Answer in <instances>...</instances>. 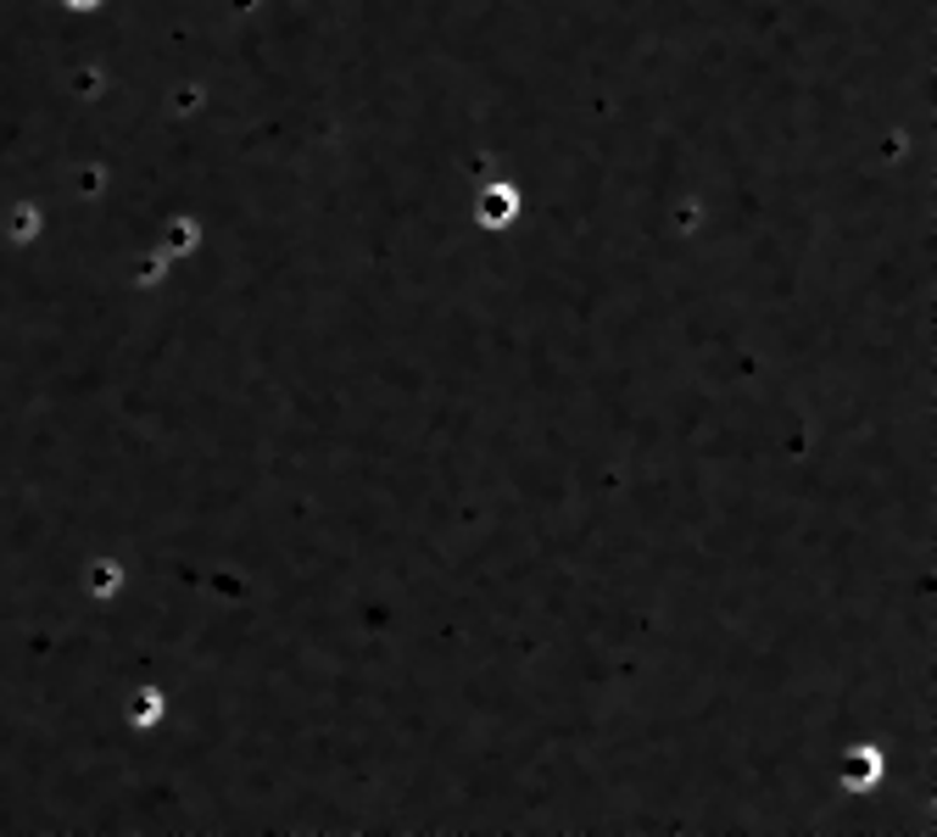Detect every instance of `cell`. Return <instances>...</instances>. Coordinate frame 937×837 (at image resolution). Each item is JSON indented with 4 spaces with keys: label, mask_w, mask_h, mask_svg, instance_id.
I'll list each match as a JSON object with an SVG mask.
<instances>
[{
    "label": "cell",
    "mask_w": 937,
    "mask_h": 837,
    "mask_svg": "<svg viewBox=\"0 0 937 837\" xmlns=\"http://www.w3.org/2000/svg\"><path fill=\"white\" fill-rule=\"evenodd\" d=\"M831 782L854 798H876L893 782V748L887 742H842L831 753Z\"/></svg>",
    "instance_id": "cell-1"
},
{
    "label": "cell",
    "mask_w": 937,
    "mask_h": 837,
    "mask_svg": "<svg viewBox=\"0 0 937 837\" xmlns=\"http://www.w3.org/2000/svg\"><path fill=\"white\" fill-rule=\"evenodd\" d=\"M520 213H525V196L508 185V180H497V185H486L480 196H475V229L480 235H502V229H514L520 224Z\"/></svg>",
    "instance_id": "cell-2"
},
{
    "label": "cell",
    "mask_w": 937,
    "mask_h": 837,
    "mask_svg": "<svg viewBox=\"0 0 937 837\" xmlns=\"http://www.w3.org/2000/svg\"><path fill=\"white\" fill-rule=\"evenodd\" d=\"M167 715H174V698H167L162 687H134L129 698H123V726L129 731H140V737H151V731H162L167 726Z\"/></svg>",
    "instance_id": "cell-3"
},
{
    "label": "cell",
    "mask_w": 937,
    "mask_h": 837,
    "mask_svg": "<svg viewBox=\"0 0 937 837\" xmlns=\"http://www.w3.org/2000/svg\"><path fill=\"white\" fill-rule=\"evenodd\" d=\"M129 586V564L123 558H90L84 564V593H90L96 604H118Z\"/></svg>",
    "instance_id": "cell-4"
},
{
    "label": "cell",
    "mask_w": 937,
    "mask_h": 837,
    "mask_svg": "<svg viewBox=\"0 0 937 837\" xmlns=\"http://www.w3.org/2000/svg\"><path fill=\"white\" fill-rule=\"evenodd\" d=\"M162 251H167L174 263L196 258V251H201V218H196V213L174 218V224H167V235H162Z\"/></svg>",
    "instance_id": "cell-5"
},
{
    "label": "cell",
    "mask_w": 937,
    "mask_h": 837,
    "mask_svg": "<svg viewBox=\"0 0 937 837\" xmlns=\"http://www.w3.org/2000/svg\"><path fill=\"white\" fill-rule=\"evenodd\" d=\"M78 7H90V0H78Z\"/></svg>",
    "instance_id": "cell-6"
}]
</instances>
